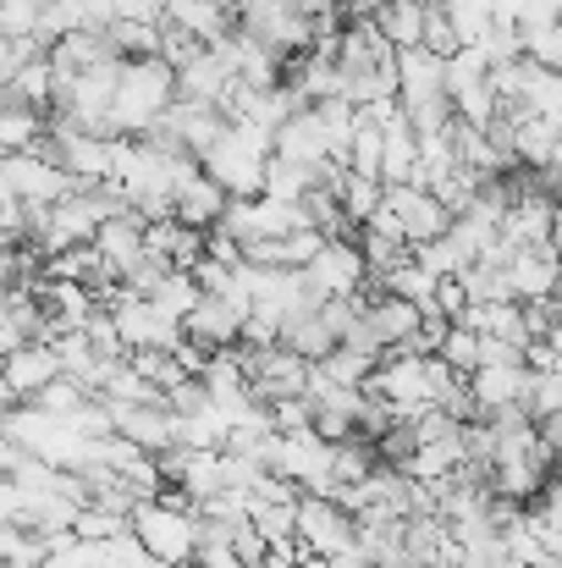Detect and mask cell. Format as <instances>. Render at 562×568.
<instances>
[{
	"instance_id": "6da1fadb",
	"label": "cell",
	"mask_w": 562,
	"mask_h": 568,
	"mask_svg": "<svg viewBox=\"0 0 562 568\" xmlns=\"http://www.w3.org/2000/svg\"><path fill=\"white\" fill-rule=\"evenodd\" d=\"M177 94H183V83H177V67H172L166 55L122 61L116 105H111V133H122V139H144V133H155V122L172 111Z\"/></svg>"
},
{
	"instance_id": "7a4b0ae2",
	"label": "cell",
	"mask_w": 562,
	"mask_h": 568,
	"mask_svg": "<svg viewBox=\"0 0 562 568\" xmlns=\"http://www.w3.org/2000/svg\"><path fill=\"white\" fill-rule=\"evenodd\" d=\"M270 161H276V133H270V128H259V122L232 116L226 139L204 155V172L232 193V199H254V193H265Z\"/></svg>"
},
{
	"instance_id": "3957f363",
	"label": "cell",
	"mask_w": 562,
	"mask_h": 568,
	"mask_svg": "<svg viewBox=\"0 0 562 568\" xmlns=\"http://www.w3.org/2000/svg\"><path fill=\"white\" fill-rule=\"evenodd\" d=\"M331 447H337V442H326L315 425H304V430H276V436L265 442V469L298 480L304 491L331 497Z\"/></svg>"
},
{
	"instance_id": "277c9868",
	"label": "cell",
	"mask_w": 562,
	"mask_h": 568,
	"mask_svg": "<svg viewBox=\"0 0 562 568\" xmlns=\"http://www.w3.org/2000/svg\"><path fill=\"white\" fill-rule=\"evenodd\" d=\"M232 6H237V28H248L282 55H309L320 39V17L298 11L293 0H232Z\"/></svg>"
},
{
	"instance_id": "5b68a950",
	"label": "cell",
	"mask_w": 562,
	"mask_h": 568,
	"mask_svg": "<svg viewBox=\"0 0 562 568\" xmlns=\"http://www.w3.org/2000/svg\"><path fill=\"white\" fill-rule=\"evenodd\" d=\"M0 189L17 193V199H28V204H61L67 193H78L83 183L39 144V150H17V155L0 161Z\"/></svg>"
},
{
	"instance_id": "8992f818",
	"label": "cell",
	"mask_w": 562,
	"mask_h": 568,
	"mask_svg": "<svg viewBox=\"0 0 562 568\" xmlns=\"http://www.w3.org/2000/svg\"><path fill=\"white\" fill-rule=\"evenodd\" d=\"M354 541H359V514L343 497L304 491V503H298V547L304 552H320V558H337Z\"/></svg>"
},
{
	"instance_id": "52a82bcc",
	"label": "cell",
	"mask_w": 562,
	"mask_h": 568,
	"mask_svg": "<svg viewBox=\"0 0 562 568\" xmlns=\"http://www.w3.org/2000/svg\"><path fill=\"white\" fill-rule=\"evenodd\" d=\"M304 282H309L320 298H359V293L370 287V260H365V243H354V237H331V243H326V248L309 260Z\"/></svg>"
},
{
	"instance_id": "ba28073f",
	"label": "cell",
	"mask_w": 562,
	"mask_h": 568,
	"mask_svg": "<svg viewBox=\"0 0 562 568\" xmlns=\"http://www.w3.org/2000/svg\"><path fill=\"white\" fill-rule=\"evenodd\" d=\"M94 243H100L111 276H116V282H133V276L144 271V260H150V221H144L139 210H122V215H111V221L100 226Z\"/></svg>"
},
{
	"instance_id": "9c48e42d",
	"label": "cell",
	"mask_w": 562,
	"mask_h": 568,
	"mask_svg": "<svg viewBox=\"0 0 562 568\" xmlns=\"http://www.w3.org/2000/svg\"><path fill=\"white\" fill-rule=\"evenodd\" d=\"M386 204L397 210L408 243H430V237H441V232L452 226V210L441 204V193H430L425 183H397V189H386Z\"/></svg>"
},
{
	"instance_id": "30bf717a",
	"label": "cell",
	"mask_w": 562,
	"mask_h": 568,
	"mask_svg": "<svg viewBox=\"0 0 562 568\" xmlns=\"http://www.w3.org/2000/svg\"><path fill=\"white\" fill-rule=\"evenodd\" d=\"M508 282H513V298H524V304L558 298V287H562V243L519 248V254L508 260Z\"/></svg>"
},
{
	"instance_id": "8fae6325",
	"label": "cell",
	"mask_w": 562,
	"mask_h": 568,
	"mask_svg": "<svg viewBox=\"0 0 562 568\" xmlns=\"http://www.w3.org/2000/svg\"><path fill=\"white\" fill-rule=\"evenodd\" d=\"M105 403H111V397H105ZM111 414H116V430L133 436L144 453L166 458V453L177 447V414H172L166 403H111Z\"/></svg>"
},
{
	"instance_id": "7c38bea8",
	"label": "cell",
	"mask_w": 562,
	"mask_h": 568,
	"mask_svg": "<svg viewBox=\"0 0 562 568\" xmlns=\"http://www.w3.org/2000/svg\"><path fill=\"white\" fill-rule=\"evenodd\" d=\"M55 376H67L55 343H28V348L6 354V403H33Z\"/></svg>"
},
{
	"instance_id": "4fadbf2b",
	"label": "cell",
	"mask_w": 562,
	"mask_h": 568,
	"mask_svg": "<svg viewBox=\"0 0 562 568\" xmlns=\"http://www.w3.org/2000/svg\"><path fill=\"white\" fill-rule=\"evenodd\" d=\"M177 83H183L187 100L226 105V100H232V89H237V67H232V55H226L221 44H204L193 61H183V67H177Z\"/></svg>"
},
{
	"instance_id": "5bb4252c",
	"label": "cell",
	"mask_w": 562,
	"mask_h": 568,
	"mask_svg": "<svg viewBox=\"0 0 562 568\" xmlns=\"http://www.w3.org/2000/svg\"><path fill=\"white\" fill-rule=\"evenodd\" d=\"M243 310L232 304V298H221V293H204L198 298V310L183 321V332L193 337V343H204L210 354H221V348H237L243 343Z\"/></svg>"
},
{
	"instance_id": "9a60e30c",
	"label": "cell",
	"mask_w": 562,
	"mask_h": 568,
	"mask_svg": "<svg viewBox=\"0 0 562 568\" xmlns=\"http://www.w3.org/2000/svg\"><path fill=\"white\" fill-rule=\"evenodd\" d=\"M276 155H287V161H298V166H309V172L326 178V166H331V139H326V122H320L315 105H304L298 116H287V128L276 133Z\"/></svg>"
},
{
	"instance_id": "2e32d148",
	"label": "cell",
	"mask_w": 562,
	"mask_h": 568,
	"mask_svg": "<svg viewBox=\"0 0 562 568\" xmlns=\"http://www.w3.org/2000/svg\"><path fill=\"white\" fill-rule=\"evenodd\" d=\"M469 381H474L480 414H497V408H513V403L530 408V392H535V371L524 359L519 365H480Z\"/></svg>"
},
{
	"instance_id": "e0dca14e",
	"label": "cell",
	"mask_w": 562,
	"mask_h": 568,
	"mask_svg": "<svg viewBox=\"0 0 562 568\" xmlns=\"http://www.w3.org/2000/svg\"><path fill=\"white\" fill-rule=\"evenodd\" d=\"M365 315H370L375 337H380L386 348H408V343L425 332V310H419L413 298H402V293H386V287L365 304Z\"/></svg>"
},
{
	"instance_id": "ac0fdd59",
	"label": "cell",
	"mask_w": 562,
	"mask_h": 568,
	"mask_svg": "<svg viewBox=\"0 0 562 568\" xmlns=\"http://www.w3.org/2000/svg\"><path fill=\"white\" fill-rule=\"evenodd\" d=\"M166 22L193 33L198 44H221L237 28V6L232 0H172L166 6Z\"/></svg>"
},
{
	"instance_id": "d6986e66",
	"label": "cell",
	"mask_w": 562,
	"mask_h": 568,
	"mask_svg": "<svg viewBox=\"0 0 562 568\" xmlns=\"http://www.w3.org/2000/svg\"><path fill=\"white\" fill-rule=\"evenodd\" d=\"M226 204H232V193L221 189L204 166L187 178L183 189H177V221H187V226H198V232H215L221 226V215H226Z\"/></svg>"
},
{
	"instance_id": "ffe728a7",
	"label": "cell",
	"mask_w": 562,
	"mask_h": 568,
	"mask_svg": "<svg viewBox=\"0 0 562 568\" xmlns=\"http://www.w3.org/2000/svg\"><path fill=\"white\" fill-rule=\"evenodd\" d=\"M50 61H55L61 83H67V78H78V72H94L100 61H116V50H111V39H105L100 28H78V33H67V39L50 44Z\"/></svg>"
},
{
	"instance_id": "44dd1931",
	"label": "cell",
	"mask_w": 562,
	"mask_h": 568,
	"mask_svg": "<svg viewBox=\"0 0 562 568\" xmlns=\"http://www.w3.org/2000/svg\"><path fill=\"white\" fill-rule=\"evenodd\" d=\"M50 128H55V111H39V105H17L6 100V116H0V150L17 155V150H39L50 144Z\"/></svg>"
},
{
	"instance_id": "7402d4cb",
	"label": "cell",
	"mask_w": 562,
	"mask_h": 568,
	"mask_svg": "<svg viewBox=\"0 0 562 568\" xmlns=\"http://www.w3.org/2000/svg\"><path fill=\"white\" fill-rule=\"evenodd\" d=\"M6 100H17V105H39V111H55V100H61V72H55L50 50H44L39 61H28V67L6 83Z\"/></svg>"
},
{
	"instance_id": "603a6c76",
	"label": "cell",
	"mask_w": 562,
	"mask_h": 568,
	"mask_svg": "<svg viewBox=\"0 0 562 568\" xmlns=\"http://www.w3.org/2000/svg\"><path fill=\"white\" fill-rule=\"evenodd\" d=\"M419 178V128L413 116H397L386 128V166H380V183L397 189V183H413Z\"/></svg>"
},
{
	"instance_id": "cb8c5ba5",
	"label": "cell",
	"mask_w": 562,
	"mask_h": 568,
	"mask_svg": "<svg viewBox=\"0 0 562 568\" xmlns=\"http://www.w3.org/2000/svg\"><path fill=\"white\" fill-rule=\"evenodd\" d=\"M282 343L293 348V354H304V359H326V354H337L343 348V337L331 332V321L320 315V310H304V315H293L287 326H282Z\"/></svg>"
},
{
	"instance_id": "d4e9b609",
	"label": "cell",
	"mask_w": 562,
	"mask_h": 568,
	"mask_svg": "<svg viewBox=\"0 0 562 568\" xmlns=\"http://www.w3.org/2000/svg\"><path fill=\"white\" fill-rule=\"evenodd\" d=\"M425 22H430V6H419V0H386V6L375 11V28H380L397 50H419V44H425Z\"/></svg>"
},
{
	"instance_id": "484cf974",
	"label": "cell",
	"mask_w": 562,
	"mask_h": 568,
	"mask_svg": "<svg viewBox=\"0 0 562 568\" xmlns=\"http://www.w3.org/2000/svg\"><path fill=\"white\" fill-rule=\"evenodd\" d=\"M519 111H535V116L562 122V72L558 67H541V61L524 55V94H519Z\"/></svg>"
},
{
	"instance_id": "4316f807",
	"label": "cell",
	"mask_w": 562,
	"mask_h": 568,
	"mask_svg": "<svg viewBox=\"0 0 562 568\" xmlns=\"http://www.w3.org/2000/svg\"><path fill=\"white\" fill-rule=\"evenodd\" d=\"M226 436H232V419L215 403L177 414V447H226Z\"/></svg>"
},
{
	"instance_id": "83f0119b",
	"label": "cell",
	"mask_w": 562,
	"mask_h": 568,
	"mask_svg": "<svg viewBox=\"0 0 562 568\" xmlns=\"http://www.w3.org/2000/svg\"><path fill=\"white\" fill-rule=\"evenodd\" d=\"M105 39H111V50H116L122 61H139V55H161L166 28H161V22H139V17H116V22L105 28Z\"/></svg>"
},
{
	"instance_id": "f1b7e54d",
	"label": "cell",
	"mask_w": 562,
	"mask_h": 568,
	"mask_svg": "<svg viewBox=\"0 0 562 568\" xmlns=\"http://www.w3.org/2000/svg\"><path fill=\"white\" fill-rule=\"evenodd\" d=\"M413 260H419L430 276H441V282H447V276H463V271L474 265V260L463 254V243L452 237V226H447L441 237H430V243H413Z\"/></svg>"
},
{
	"instance_id": "f546056e",
	"label": "cell",
	"mask_w": 562,
	"mask_h": 568,
	"mask_svg": "<svg viewBox=\"0 0 562 568\" xmlns=\"http://www.w3.org/2000/svg\"><path fill=\"white\" fill-rule=\"evenodd\" d=\"M375 287H386V293H402V298H413V304L425 310V304H436V287H441V276H430V271H425V265L408 254V260H402V265H391V271H386Z\"/></svg>"
},
{
	"instance_id": "4dcf8cb0",
	"label": "cell",
	"mask_w": 562,
	"mask_h": 568,
	"mask_svg": "<svg viewBox=\"0 0 562 568\" xmlns=\"http://www.w3.org/2000/svg\"><path fill=\"white\" fill-rule=\"evenodd\" d=\"M337 193H343V210H348V221H354L359 232L370 226V215L386 204V183H380V178H359L354 166H348V178H343Z\"/></svg>"
},
{
	"instance_id": "1f68e13d",
	"label": "cell",
	"mask_w": 562,
	"mask_h": 568,
	"mask_svg": "<svg viewBox=\"0 0 562 568\" xmlns=\"http://www.w3.org/2000/svg\"><path fill=\"white\" fill-rule=\"evenodd\" d=\"M315 189H320V172H309V166H298V161H287V155L270 161V178H265V193H270V199H293V204H304Z\"/></svg>"
},
{
	"instance_id": "d6a6232c",
	"label": "cell",
	"mask_w": 562,
	"mask_h": 568,
	"mask_svg": "<svg viewBox=\"0 0 562 568\" xmlns=\"http://www.w3.org/2000/svg\"><path fill=\"white\" fill-rule=\"evenodd\" d=\"M0 558H6V568H44L50 536L22 530V525H6V530H0Z\"/></svg>"
},
{
	"instance_id": "836d02e7",
	"label": "cell",
	"mask_w": 562,
	"mask_h": 568,
	"mask_svg": "<svg viewBox=\"0 0 562 568\" xmlns=\"http://www.w3.org/2000/svg\"><path fill=\"white\" fill-rule=\"evenodd\" d=\"M441 359H447V365H452L458 376H474V371L486 365V343H480V332L458 321V326H452V332L441 337Z\"/></svg>"
},
{
	"instance_id": "e575fe53",
	"label": "cell",
	"mask_w": 562,
	"mask_h": 568,
	"mask_svg": "<svg viewBox=\"0 0 562 568\" xmlns=\"http://www.w3.org/2000/svg\"><path fill=\"white\" fill-rule=\"evenodd\" d=\"M375 365H380L375 354H359V348H348V343H343L337 354H326V359H320V376L337 381V386H370Z\"/></svg>"
},
{
	"instance_id": "d590c367",
	"label": "cell",
	"mask_w": 562,
	"mask_h": 568,
	"mask_svg": "<svg viewBox=\"0 0 562 568\" xmlns=\"http://www.w3.org/2000/svg\"><path fill=\"white\" fill-rule=\"evenodd\" d=\"M89 397H94L89 386H78L72 376H55L44 392H39V397H33V403H39L44 414H55V419H78V414L89 408Z\"/></svg>"
},
{
	"instance_id": "8d00e7d4",
	"label": "cell",
	"mask_w": 562,
	"mask_h": 568,
	"mask_svg": "<svg viewBox=\"0 0 562 568\" xmlns=\"http://www.w3.org/2000/svg\"><path fill=\"white\" fill-rule=\"evenodd\" d=\"M254 530L265 541H298V503H265V497H254Z\"/></svg>"
},
{
	"instance_id": "74e56055",
	"label": "cell",
	"mask_w": 562,
	"mask_h": 568,
	"mask_svg": "<svg viewBox=\"0 0 562 568\" xmlns=\"http://www.w3.org/2000/svg\"><path fill=\"white\" fill-rule=\"evenodd\" d=\"M83 541H111V536H122V530H133V514H116V508H105V503H89V508H78V525H72Z\"/></svg>"
},
{
	"instance_id": "f35d334b",
	"label": "cell",
	"mask_w": 562,
	"mask_h": 568,
	"mask_svg": "<svg viewBox=\"0 0 562 568\" xmlns=\"http://www.w3.org/2000/svg\"><path fill=\"white\" fill-rule=\"evenodd\" d=\"M100 552H105V568H172V564H161V558L139 541V530H122V536L100 541Z\"/></svg>"
},
{
	"instance_id": "ab89813d",
	"label": "cell",
	"mask_w": 562,
	"mask_h": 568,
	"mask_svg": "<svg viewBox=\"0 0 562 568\" xmlns=\"http://www.w3.org/2000/svg\"><path fill=\"white\" fill-rule=\"evenodd\" d=\"M348 166H354L359 178H380V166H386V128H375V122H365V128L354 133Z\"/></svg>"
},
{
	"instance_id": "60d3db41",
	"label": "cell",
	"mask_w": 562,
	"mask_h": 568,
	"mask_svg": "<svg viewBox=\"0 0 562 568\" xmlns=\"http://www.w3.org/2000/svg\"><path fill=\"white\" fill-rule=\"evenodd\" d=\"M39 17H44L39 0H6L0 6V33H39Z\"/></svg>"
},
{
	"instance_id": "b9f144b4",
	"label": "cell",
	"mask_w": 562,
	"mask_h": 568,
	"mask_svg": "<svg viewBox=\"0 0 562 568\" xmlns=\"http://www.w3.org/2000/svg\"><path fill=\"white\" fill-rule=\"evenodd\" d=\"M172 0H116V17H139V22H166Z\"/></svg>"
},
{
	"instance_id": "7bdbcfd3",
	"label": "cell",
	"mask_w": 562,
	"mask_h": 568,
	"mask_svg": "<svg viewBox=\"0 0 562 568\" xmlns=\"http://www.w3.org/2000/svg\"><path fill=\"white\" fill-rule=\"evenodd\" d=\"M546 183L562 189V133H558V150H552V166H546Z\"/></svg>"
},
{
	"instance_id": "ee69618b",
	"label": "cell",
	"mask_w": 562,
	"mask_h": 568,
	"mask_svg": "<svg viewBox=\"0 0 562 568\" xmlns=\"http://www.w3.org/2000/svg\"><path fill=\"white\" fill-rule=\"evenodd\" d=\"M298 11H309V17H326V11H337V0H293Z\"/></svg>"
},
{
	"instance_id": "f6af8a7d",
	"label": "cell",
	"mask_w": 562,
	"mask_h": 568,
	"mask_svg": "<svg viewBox=\"0 0 562 568\" xmlns=\"http://www.w3.org/2000/svg\"><path fill=\"white\" fill-rule=\"evenodd\" d=\"M237 568H265V564H237Z\"/></svg>"
},
{
	"instance_id": "bcb514c9",
	"label": "cell",
	"mask_w": 562,
	"mask_h": 568,
	"mask_svg": "<svg viewBox=\"0 0 562 568\" xmlns=\"http://www.w3.org/2000/svg\"><path fill=\"white\" fill-rule=\"evenodd\" d=\"M502 568H519V564H502Z\"/></svg>"
},
{
	"instance_id": "7dc6e473",
	"label": "cell",
	"mask_w": 562,
	"mask_h": 568,
	"mask_svg": "<svg viewBox=\"0 0 562 568\" xmlns=\"http://www.w3.org/2000/svg\"><path fill=\"white\" fill-rule=\"evenodd\" d=\"M558 243H562V226H558Z\"/></svg>"
}]
</instances>
